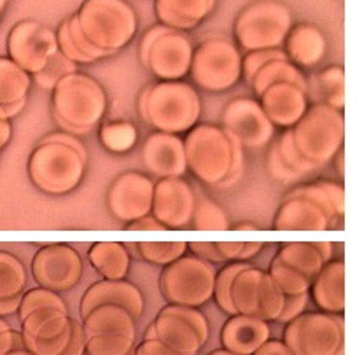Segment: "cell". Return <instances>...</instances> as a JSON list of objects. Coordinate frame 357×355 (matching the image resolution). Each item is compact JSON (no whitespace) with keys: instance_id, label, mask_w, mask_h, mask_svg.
<instances>
[{"instance_id":"obj_1","label":"cell","mask_w":357,"mask_h":355,"mask_svg":"<svg viewBox=\"0 0 357 355\" xmlns=\"http://www.w3.org/2000/svg\"><path fill=\"white\" fill-rule=\"evenodd\" d=\"M345 117L326 103H314L296 125L284 128L268 154V172L279 182H298L321 170L342 151Z\"/></svg>"},{"instance_id":"obj_2","label":"cell","mask_w":357,"mask_h":355,"mask_svg":"<svg viewBox=\"0 0 357 355\" xmlns=\"http://www.w3.org/2000/svg\"><path fill=\"white\" fill-rule=\"evenodd\" d=\"M188 170L200 182L215 189L233 188L245 168L243 147L222 126L197 125L184 139Z\"/></svg>"},{"instance_id":"obj_3","label":"cell","mask_w":357,"mask_h":355,"mask_svg":"<svg viewBox=\"0 0 357 355\" xmlns=\"http://www.w3.org/2000/svg\"><path fill=\"white\" fill-rule=\"evenodd\" d=\"M88 168V151L77 137L65 132L44 137L29 158V177L40 192L63 196L81 186Z\"/></svg>"},{"instance_id":"obj_4","label":"cell","mask_w":357,"mask_h":355,"mask_svg":"<svg viewBox=\"0 0 357 355\" xmlns=\"http://www.w3.org/2000/svg\"><path fill=\"white\" fill-rule=\"evenodd\" d=\"M345 213V188L340 182L314 181L284 196L273 219L277 231H326Z\"/></svg>"},{"instance_id":"obj_5","label":"cell","mask_w":357,"mask_h":355,"mask_svg":"<svg viewBox=\"0 0 357 355\" xmlns=\"http://www.w3.org/2000/svg\"><path fill=\"white\" fill-rule=\"evenodd\" d=\"M107 95L100 82L84 72H70L51 89V114L61 132L84 137L100 126Z\"/></svg>"},{"instance_id":"obj_6","label":"cell","mask_w":357,"mask_h":355,"mask_svg":"<svg viewBox=\"0 0 357 355\" xmlns=\"http://www.w3.org/2000/svg\"><path fill=\"white\" fill-rule=\"evenodd\" d=\"M139 116L156 132L183 135L198 125L202 100L186 81H154L140 91Z\"/></svg>"},{"instance_id":"obj_7","label":"cell","mask_w":357,"mask_h":355,"mask_svg":"<svg viewBox=\"0 0 357 355\" xmlns=\"http://www.w3.org/2000/svg\"><path fill=\"white\" fill-rule=\"evenodd\" d=\"M74 16L86 40L105 58L128 46L139 29L135 9L126 0H84Z\"/></svg>"},{"instance_id":"obj_8","label":"cell","mask_w":357,"mask_h":355,"mask_svg":"<svg viewBox=\"0 0 357 355\" xmlns=\"http://www.w3.org/2000/svg\"><path fill=\"white\" fill-rule=\"evenodd\" d=\"M226 270L231 315L256 317L264 322H275L279 319L286 296L273 284L268 271L249 261L229 263Z\"/></svg>"},{"instance_id":"obj_9","label":"cell","mask_w":357,"mask_h":355,"mask_svg":"<svg viewBox=\"0 0 357 355\" xmlns=\"http://www.w3.org/2000/svg\"><path fill=\"white\" fill-rule=\"evenodd\" d=\"M193 50L186 32L154 25L140 39L139 60L158 81H183L190 75Z\"/></svg>"},{"instance_id":"obj_10","label":"cell","mask_w":357,"mask_h":355,"mask_svg":"<svg viewBox=\"0 0 357 355\" xmlns=\"http://www.w3.org/2000/svg\"><path fill=\"white\" fill-rule=\"evenodd\" d=\"M293 15L279 0H256L242 9L235 20V39L245 53L263 50H282Z\"/></svg>"},{"instance_id":"obj_11","label":"cell","mask_w":357,"mask_h":355,"mask_svg":"<svg viewBox=\"0 0 357 355\" xmlns=\"http://www.w3.org/2000/svg\"><path fill=\"white\" fill-rule=\"evenodd\" d=\"M215 266L198 256L184 254L160 275V291L168 305L202 308L214 296Z\"/></svg>"},{"instance_id":"obj_12","label":"cell","mask_w":357,"mask_h":355,"mask_svg":"<svg viewBox=\"0 0 357 355\" xmlns=\"http://www.w3.org/2000/svg\"><path fill=\"white\" fill-rule=\"evenodd\" d=\"M284 343L293 355H345V319L336 313H301L286 324Z\"/></svg>"},{"instance_id":"obj_13","label":"cell","mask_w":357,"mask_h":355,"mask_svg":"<svg viewBox=\"0 0 357 355\" xmlns=\"http://www.w3.org/2000/svg\"><path fill=\"white\" fill-rule=\"evenodd\" d=\"M190 75L205 91H228L242 79V54L228 37H208L193 50Z\"/></svg>"},{"instance_id":"obj_14","label":"cell","mask_w":357,"mask_h":355,"mask_svg":"<svg viewBox=\"0 0 357 355\" xmlns=\"http://www.w3.org/2000/svg\"><path fill=\"white\" fill-rule=\"evenodd\" d=\"M147 331L178 355H198L211 336L208 320L200 310L178 305L161 308Z\"/></svg>"},{"instance_id":"obj_15","label":"cell","mask_w":357,"mask_h":355,"mask_svg":"<svg viewBox=\"0 0 357 355\" xmlns=\"http://www.w3.org/2000/svg\"><path fill=\"white\" fill-rule=\"evenodd\" d=\"M23 343L36 355H61L72 336L74 319L67 303L43 305L18 315Z\"/></svg>"},{"instance_id":"obj_16","label":"cell","mask_w":357,"mask_h":355,"mask_svg":"<svg viewBox=\"0 0 357 355\" xmlns=\"http://www.w3.org/2000/svg\"><path fill=\"white\" fill-rule=\"evenodd\" d=\"M56 53V32L36 20L18 22L8 36V56L30 75L43 70Z\"/></svg>"},{"instance_id":"obj_17","label":"cell","mask_w":357,"mask_h":355,"mask_svg":"<svg viewBox=\"0 0 357 355\" xmlns=\"http://www.w3.org/2000/svg\"><path fill=\"white\" fill-rule=\"evenodd\" d=\"M32 277L39 287L61 294L79 284L82 259L77 250L67 243H47L33 256Z\"/></svg>"},{"instance_id":"obj_18","label":"cell","mask_w":357,"mask_h":355,"mask_svg":"<svg viewBox=\"0 0 357 355\" xmlns=\"http://www.w3.org/2000/svg\"><path fill=\"white\" fill-rule=\"evenodd\" d=\"M221 121L222 128L247 149H261L272 142L275 135V126L261 109L259 102L249 96L231 100L222 110Z\"/></svg>"},{"instance_id":"obj_19","label":"cell","mask_w":357,"mask_h":355,"mask_svg":"<svg viewBox=\"0 0 357 355\" xmlns=\"http://www.w3.org/2000/svg\"><path fill=\"white\" fill-rule=\"evenodd\" d=\"M154 182L140 172H125L112 181L107 191V209L116 220L130 224L149 216Z\"/></svg>"},{"instance_id":"obj_20","label":"cell","mask_w":357,"mask_h":355,"mask_svg":"<svg viewBox=\"0 0 357 355\" xmlns=\"http://www.w3.org/2000/svg\"><path fill=\"white\" fill-rule=\"evenodd\" d=\"M195 199V189L183 177L158 179L154 182L151 216L167 229H184L193 219Z\"/></svg>"},{"instance_id":"obj_21","label":"cell","mask_w":357,"mask_h":355,"mask_svg":"<svg viewBox=\"0 0 357 355\" xmlns=\"http://www.w3.org/2000/svg\"><path fill=\"white\" fill-rule=\"evenodd\" d=\"M257 102L273 126L289 128L308 109V88L293 81L272 82L257 95Z\"/></svg>"},{"instance_id":"obj_22","label":"cell","mask_w":357,"mask_h":355,"mask_svg":"<svg viewBox=\"0 0 357 355\" xmlns=\"http://www.w3.org/2000/svg\"><path fill=\"white\" fill-rule=\"evenodd\" d=\"M142 163L156 179L184 177L188 172L184 139L174 133L154 132L144 142Z\"/></svg>"},{"instance_id":"obj_23","label":"cell","mask_w":357,"mask_h":355,"mask_svg":"<svg viewBox=\"0 0 357 355\" xmlns=\"http://www.w3.org/2000/svg\"><path fill=\"white\" fill-rule=\"evenodd\" d=\"M98 305H119L125 306L137 320L142 317L144 308H146V301H144V294L135 284L123 278V280H100L93 284L81 298V306H79V313L81 319L89 312L91 308Z\"/></svg>"},{"instance_id":"obj_24","label":"cell","mask_w":357,"mask_h":355,"mask_svg":"<svg viewBox=\"0 0 357 355\" xmlns=\"http://www.w3.org/2000/svg\"><path fill=\"white\" fill-rule=\"evenodd\" d=\"M218 0H154V13L160 25L190 32L212 15Z\"/></svg>"},{"instance_id":"obj_25","label":"cell","mask_w":357,"mask_h":355,"mask_svg":"<svg viewBox=\"0 0 357 355\" xmlns=\"http://www.w3.org/2000/svg\"><path fill=\"white\" fill-rule=\"evenodd\" d=\"M270 324L256 317L231 315L222 326L221 341L226 350L238 355H252L264 341L270 340Z\"/></svg>"},{"instance_id":"obj_26","label":"cell","mask_w":357,"mask_h":355,"mask_svg":"<svg viewBox=\"0 0 357 355\" xmlns=\"http://www.w3.org/2000/svg\"><path fill=\"white\" fill-rule=\"evenodd\" d=\"M308 294L321 312L342 315L345 312V263L328 261L312 282Z\"/></svg>"},{"instance_id":"obj_27","label":"cell","mask_w":357,"mask_h":355,"mask_svg":"<svg viewBox=\"0 0 357 355\" xmlns=\"http://www.w3.org/2000/svg\"><path fill=\"white\" fill-rule=\"evenodd\" d=\"M286 54L298 68H315L326 56L328 43L317 27L298 25L289 30L286 37Z\"/></svg>"},{"instance_id":"obj_28","label":"cell","mask_w":357,"mask_h":355,"mask_svg":"<svg viewBox=\"0 0 357 355\" xmlns=\"http://www.w3.org/2000/svg\"><path fill=\"white\" fill-rule=\"evenodd\" d=\"M282 263L300 271L305 278L314 282L319 271L333 257L331 242H287L282 243L277 256Z\"/></svg>"},{"instance_id":"obj_29","label":"cell","mask_w":357,"mask_h":355,"mask_svg":"<svg viewBox=\"0 0 357 355\" xmlns=\"http://www.w3.org/2000/svg\"><path fill=\"white\" fill-rule=\"evenodd\" d=\"M32 75L23 70L9 56H0V109L13 119L26 105Z\"/></svg>"},{"instance_id":"obj_30","label":"cell","mask_w":357,"mask_h":355,"mask_svg":"<svg viewBox=\"0 0 357 355\" xmlns=\"http://www.w3.org/2000/svg\"><path fill=\"white\" fill-rule=\"evenodd\" d=\"M139 320L119 305H98L89 310L81 320L84 336L95 334H133L137 336Z\"/></svg>"},{"instance_id":"obj_31","label":"cell","mask_w":357,"mask_h":355,"mask_svg":"<svg viewBox=\"0 0 357 355\" xmlns=\"http://www.w3.org/2000/svg\"><path fill=\"white\" fill-rule=\"evenodd\" d=\"M88 261L105 280H123L132 266V256L121 242L93 243L88 250Z\"/></svg>"},{"instance_id":"obj_32","label":"cell","mask_w":357,"mask_h":355,"mask_svg":"<svg viewBox=\"0 0 357 355\" xmlns=\"http://www.w3.org/2000/svg\"><path fill=\"white\" fill-rule=\"evenodd\" d=\"M56 43L58 50H60L68 60H72L77 65L95 63V61L104 60L105 58L104 53L95 50V47L86 40L81 29H79L77 22H75L74 15L68 20H65L60 25V29L56 30Z\"/></svg>"},{"instance_id":"obj_33","label":"cell","mask_w":357,"mask_h":355,"mask_svg":"<svg viewBox=\"0 0 357 355\" xmlns=\"http://www.w3.org/2000/svg\"><path fill=\"white\" fill-rule=\"evenodd\" d=\"M29 282V271L22 259L0 250V301L23 296Z\"/></svg>"},{"instance_id":"obj_34","label":"cell","mask_w":357,"mask_h":355,"mask_svg":"<svg viewBox=\"0 0 357 355\" xmlns=\"http://www.w3.org/2000/svg\"><path fill=\"white\" fill-rule=\"evenodd\" d=\"M317 89L319 102L333 107L336 110H343L345 107V72L338 65L328 67L314 79Z\"/></svg>"},{"instance_id":"obj_35","label":"cell","mask_w":357,"mask_h":355,"mask_svg":"<svg viewBox=\"0 0 357 355\" xmlns=\"http://www.w3.org/2000/svg\"><path fill=\"white\" fill-rule=\"evenodd\" d=\"M197 199H195L193 219L190 226L200 231H226L229 229V220L226 217L225 210L212 202L207 195L200 191H195Z\"/></svg>"},{"instance_id":"obj_36","label":"cell","mask_w":357,"mask_h":355,"mask_svg":"<svg viewBox=\"0 0 357 355\" xmlns=\"http://www.w3.org/2000/svg\"><path fill=\"white\" fill-rule=\"evenodd\" d=\"M137 128L130 121H111L102 125L98 139L104 149L112 154H126L135 147L137 144Z\"/></svg>"},{"instance_id":"obj_37","label":"cell","mask_w":357,"mask_h":355,"mask_svg":"<svg viewBox=\"0 0 357 355\" xmlns=\"http://www.w3.org/2000/svg\"><path fill=\"white\" fill-rule=\"evenodd\" d=\"M133 334H95L84 336V352L88 355H128L135 350Z\"/></svg>"},{"instance_id":"obj_38","label":"cell","mask_w":357,"mask_h":355,"mask_svg":"<svg viewBox=\"0 0 357 355\" xmlns=\"http://www.w3.org/2000/svg\"><path fill=\"white\" fill-rule=\"evenodd\" d=\"M268 275L272 277L273 284L279 287V291L284 296H298L310 291L312 282L305 278L300 271L291 268L289 264L282 263L279 257H273L272 259L270 268H268Z\"/></svg>"},{"instance_id":"obj_39","label":"cell","mask_w":357,"mask_h":355,"mask_svg":"<svg viewBox=\"0 0 357 355\" xmlns=\"http://www.w3.org/2000/svg\"><path fill=\"white\" fill-rule=\"evenodd\" d=\"M188 250L186 242H142L137 243V254L140 259L153 266H168Z\"/></svg>"},{"instance_id":"obj_40","label":"cell","mask_w":357,"mask_h":355,"mask_svg":"<svg viewBox=\"0 0 357 355\" xmlns=\"http://www.w3.org/2000/svg\"><path fill=\"white\" fill-rule=\"evenodd\" d=\"M75 70H77V63H74L72 60H68V58L65 56L60 50H58V53L54 54L50 61H47L46 67H44L43 70L32 74V82H36L39 88L50 89L51 91V89L56 86V82L60 81L61 77H65V75L70 74V72H75Z\"/></svg>"},{"instance_id":"obj_41","label":"cell","mask_w":357,"mask_h":355,"mask_svg":"<svg viewBox=\"0 0 357 355\" xmlns=\"http://www.w3.org/2000/svg\"><path fill=\"white\" fill-rule=\"evenodd\" d=\"M215 263H235L256 257L263 249L261 242H212Z\"/></svg>"},{"instance_id":"obj_42","label":"cell","mask_w":357,"mask_h":355,"mask_svg":"<svg viewBox=\"0 0 357 355\" xmlns=\"http://www.w3.org/2000/svg\"><path fill=\"white\" fill-rule=\"evenodd\" d=\"M308 299H310V294H308V292L298 296H286V299H284V308L275 322L287 324L293 319H296L298 315H301V313L305 312Z\"/></svg>"},{"instance_id":"obj_43","label":"cell","mask_w":357,"mask_h":355,"mask_svg":"<svg viewBox=\"0 0 357 355\" xmlns=\"http://www.w3.org/2000/svg\"><path fill=\"white\" fill-rule=\"evenodd\" d=\"M135 350L140 352L142 355H178L175 354L172 348H168L163 341L158 340V338L154 336L153 333H149V331H146L142 343H140Z\"/></svg>"},{"instance_id":"obj_44","label":"cell","mask_w":357,"mask_h":355,"mask_svg":"<svg viewBox=\"0 0 357 355\" xmlns=\"http://www.w3.org/2000/svg\"><path fill=\"white\" fill-rule=\"evenodd\" d=\"M61 355H84V333H82V326L79 320L74 319L72 322L70 341Z\"/></svg>"},{"instance_id":"obj_45","label":"cell","mask_w":357,"mask_h":355,"mask_svg":"<svg viewBox=\"0 0 357 355\" xmlns=\"http://www.w3.org/2000/svg\"><path fill=\"white\" fill-rule=\"evenodd\" d=\"M16 347H25L22 333L15 331L13 327L8 331H2L0 333V355H6L9 350H13Z\"/></svg>"},{"instance_id":"obj_46","label":"cell","mask_w":357,"mask_h":355,"mask_svg":"<svg viewBox=\"0 0 357 355\" xmlns=\"http://www.w3.org/2000/svg\"><path fill=\"white\" fill-rule=\"evenodd\" d=\"M252 355H293L287 345L280 340H268Z\"/></svg>"},{"instance_id":"obj_47","label":"cell","mask_w":357,"mask_h":355,"mask_svg":"<svg viewBox=\"0 0 357 355\" xmlns=\"http://www.w3.org/2000/svg\"><path fill=\"white\" fill-rule=\"evenodd\" d=\"M128 229L130 231H165L167 227L163 226L161 222H158L153 216H146L142 219H137L133 222L128 224Z\"/></svg>"},{"instance_id":"obj_48","label":"cell","mask_w":357,"mask_h":355,"mask_svg":"<svg viewBox=\"0 0 357 355\" xmlns=\"http://www.w3.org/2000/svg\"><path fill=\"white\" fill-rule=\"evenodd\" d=\"M13 137V125H11V119L6 116V112L0 109V151L4 149L6 146L9 144Z\"/></svg>"},{"instance_id":"obj_49","label":"cell","mask_w":357,"mask_h":355,"mask_svg":"<svg viewBox=\"0 0 357 355\" xmlns=\"http://www.w3.org/2000/svg\"><path fill=\"white\" fill-rule=\"evenodd\" d=\"M20 301H22V296H20V298L8 299V301H0V317H4L6 319V317L18 313Z\"/></svg>"},{"instance_id":"obj_50","label":"cell","mask_w":357,"mask_h":355,"mask_svg":"<svg viewBox=\"0 0 357 355\" xmlns=\"http://www.w3.org/2000/svg\"><path fill=\"white\" fill-rule=\"evenodd\" d=\"M336 172H338L340 174V177H345V172H343V153L342 151H340L338 154H336Z\"/></svg>"},{"instance_id":"obj_51","label":"cell","mask_w":357,"mask_h":355,"mask_svg":"<svg viewBox=\"0 0 357 355\" xmlns=\"http://www.w3.org/2000/svg\"><path fill=\"white\" fill-rule=\"evenodd\" d=\"M6 355H36V354H32L26 347H16L13 348V350H9Z\"/></svg>"},{"instance_id":"obj_52","label":"cell","mask_w":357,"mask_h":355,"mask_svg":"<svg viewBox=\"0 0 357 355\" xmlns=\"http://www.w3.org/2000/svg\"><path fill=\"white\" fill-rule=\"evenodd\" d=\"M235 229H236V231H243V229L254 231V229H256V226H252V224H249V222H243V224H236Z\"/></svg>"},{"instance_id":"obj_53","label":"cell","mask_w":357,"mask_h":355,"mask_svg":"<svg viewBox=\"0 0 357 355\" xmlns=\"http://www.w3.org/2000/svg\"><path fill=\"white\" fill-rule=\"evenodd\" d=\"M8 2H9V0H0V22H2V18H4V13H6V8H8Z\"/></svg>"},{"instance_id":"obj_54","label":"cell","mask_w":357,"mask_h":355,"mask_svg":"<svg viewBox=\"0 0 357 355\" xmlns=\"http://www.w3.org/2000/svg\"><path fill=\"white\" fill-rule=\"evenodd\" d=\"M8 329H11L9 322L4 319V317H0V333H2V331H8Z\"/></svg>"},{"instance_id":"obj_55","label":"cell","mask_w":357,"mask_h":355,"mask_svg":"<svg viewBox=\"0 0 357 355\" xmlns=\"http://www.w3.org/2000/svg\"><path fill=\"white\" fill-rule=\"evenodd\" d=\"M208 355H238V354H233V352H229V350H226V348H222V350H214V352H212V354H208Z\"/></svg>"},{"instance_id":"obj_56","label":"cell","mask_w":357,"mask_h":355,"mask_svg":"<svg viewBox=\"0 0 357 355\" xmlns=\"http://www.w3.org/2000/svg\"><path fill=\"white\" fill-rule=\"evenodd\" d=\"M128 355H135V350H133V352H130V354Z\"/></svg>"},{"instance_id":"obj_57","label":"cell","mask_w":357,"mask_h":355,"mask_svg":"<svg viewBox=\"0 0 357 355\" xmlns=\"http://www.w3.org/2000/svg\"><path fill=\"white\" fill-rule=\"evenodd\" d=\"M135 355H142V354H140V352H137V350H135Z\"/></svg>"}]
</instances>
